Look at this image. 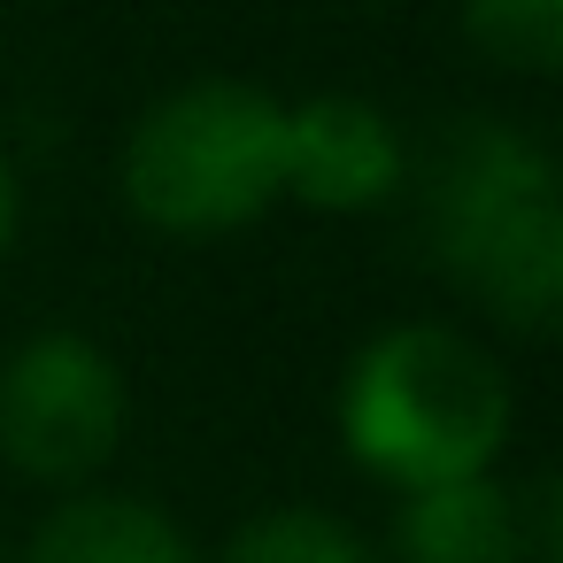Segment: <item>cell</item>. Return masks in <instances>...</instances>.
Segmentation results:
<instances>
[{
  "instance_id": "52a82bcc",
  "label": "cell",
  "mask_w": 563,
  "mask_h": 563,
  "mask_svg": "<svg viewBox=\"0 0 563 563\" xmlns=\"http://www.w3.org/2000/svg\"><path fill=\"white\" fill-rule=\"evenodd\" d=\"M24 563H201L186 525L140 494H70L32 532Z\"/></svg>"
},
{
  "instance_id": "30bf717a",
  "label": "cell",
  "mask_w": 563,
  "mask_h": 563,
  "mask_svg": "<svg viewBox=\"0 0 563 563\" xmlns=\"http://www.w3.org/2000/svg\"><path fill=\"white\" fill-rule=\"evenodd\" d=\"M16 217H24V201H16V170H9V155H0V263H9V247H16Z\"/></svg>"
},
{
  "instance_id": "8fae6325",
  "label": "cell",
  "mask_w": 563,
  "mask_h": 563,
  "mask_svg": "<svg viewBox=\"0 0 563 563\" xmlns=\"http://www.w3.org/2000/svg\"><path fill=\"white\" fill-rule=\"evenodd\" d=\"M0 563H9V548H0Z\"/></svg>"
},
{
  "instance_id": "9c48e42d",
  "label": "cell",
  "mask_w": 563,
  "mask_h": 563,
  "mask_svg": "<svg viewBox=\"0 0 563 563\" xmlns=\"http://www.w3.org/2000/svg\"><path fill=\"white\" fill-rule=\"evenodd\" d=\"M463 40L517 78H555L563 70V0H463Z\"/></svg>"
},
{
  "instance_id": "5b68a950",
  "label": "cell",
  "mask_w": 563,
  "mask_h": 563,
  "mask_svg": "<svg viewBox=\"0 0 563 563\" xmlns=\"http://www.w3.org/2000/svg\"><path fill=\"white\" fill-rule=\"evenodd\" d=\"M409 186V147L394 117L363 93H317L286 109V201L317 217L386 209Z\"/></svg>"
},
{
  "instance_id": "277c9868",
  "label": "cell",
  "mask_w": 563,
  "mask_h": 563,
  "mask_svg": "<svg viewBox=\"0 0 563 563\" xmlns=\"http://www.w3.org/2000/svg\"><path fill=\"white\" fill-rule=\"evenodd\" d=\"M124 371L86 332H32L0 363V463L40 486H86L124 440Z\"/></svg>"
},
{
  "instance_id": "6da1fadb",
  "label": "cell",
  "mask_w": 563,
  "mask_h": 563,
  "mask_svg": "<svg viewBox=\"0 0 563 563\" xmlns=\"http://www.w3.org/2000/svg\"><path fill=\"white\" fill-rule=\"evenodd\" d=\"M417 217L432 263L463 301L501 317L525 340L555 332L563 309V186L555 155L494 117H463L440 132L417 178Z\"/></svg>"
},
{
  "instance_id": "ba28073f",
  "label": "cell",
  "mask_w": 563,
  "mask_h": 563,
  "mask_svg": "<svg viewBox=\"0 0 563 563\" xmlns=\"http://www.w3.org/2000/svg\"><path fill=\"white\" fill-rule=\"evenodd\" d=\"M217 563H378L371 540L355 525H340L332 509H309V501H286V509H263L247 517Z\"/></svg>"
},
{
  "instance_id": "8992f818",
  "label": "cell",
  "mask_w": 563,
  "mask_h": 563,
  "mask_svg": "<svg viewBox=\"0 0 563 563\" xmlns=\"http://www.w3.org/2000/svg\"><path fill=\"white\" fill-rule=\"evenodd\" d=\"M394 563H532L525 509L494 471L417 486L394 517Z\"/></svg>"
},
{
  "instance_id": "7a4b0ae2",
  "label": "cell",
  "mask_w": 563,
  "mask_h": 563,
  "mask_svg": "<svg viewBox=\"0 0 563 563\" xmlns=\"http://www.w3.org/2000/svg\"><path fill=\"white\" fill-rule=\"evenodd\" d=\"M509 424L517 394L501 363L455 324H394L340 378V440L394 494L494 471Z\"/></svg>"
},
{
  "instance_id": "3957f363",
  "label": "cell",
  "mask_w": 563,
  "mask_h": 563,
  "mask_svg": "<svg viewBox=\"0 0 563 563\" xmlns=\"http://www.w3.org/2000/svg\"><path fill=\"white\" fill-rule=\"evenodd\" d=\"M117 186L140 224L224 240L286 201V101L247 78H194L124 132Z\"/></svg>"
}]
</instances>
